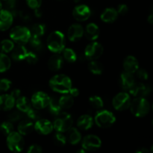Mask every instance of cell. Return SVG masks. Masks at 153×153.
I'll return each instance as SVG.
<instances>
[{
	"label": "cell",
	"mask_w": 153,
	"mask_h": 153,
	"mask_svg": "<svg viewBox=\"0 0 153 153\" xmlns=\"http://www.w3.org/2000/svg\"><path fill=\"white\" fill-rule=\"evenodd\" d=\"M25 61L30 64H35L38 61V57L34 52H28L25 57Z\"/></svg>",
	"instance_id": "42"
},
{
	"label": "cell",
	"mask_w": 153,
	"mask_h": 153,
	"mask_svg": "<svg viewBox=\"0 0 153 153\" xmlns=\"http://www.w3.org/2000/svg\"><path fill=\"white\" fill-rule=\"evenodd\" d=\"M13 15L8 10H0V31H7L13 24Z\"/></svg>",
	"instance_id": "14"
},
{
	"label": "cell",
	"mask_w": 153,
	"mask_h": 153,
	"mask_svg": "<svg viewBox=\"0 0 153 153\" xmlns=\"http://www.w3.org/2000/svg\"><path fill=\"white\" fill-rule=\"evenodd\" d=\"M50 100V97L43 91L34 93L31 99V105L36 109H43L47 107Z\"/></svg>",
	"instance_id": "11"
},
{
	"label": "cell",
	"mask_w": 153,
	"mask_h": 153,
	"mask_svg": "<svg viewBox=\"0 0 153 153\" xmlns=\"http://www.w3.org/2000/svg\"><path fill=\"white\" fill-rule=\"evenodd\" d=\"M118 15L119 14L116 9L114 7H108L103 10L100 15V18L102 22L106 23H112L117 19Z\"/></svg>",
	"instance_id": "21"
},
{
	"label": "cell",
	"mask_w": 153,
	"mask_h": 153,
	"mask_svg": "<svg viewBox=\"0 0 153 153\" xmlns=\"http://www.w3.org/2000/svg\"><path fill=\"white\" fill-rule=\"evenodd\" d=\"M43 152V149L40 146L37 144H32L28 147L27 149L28 153H41Z\"/></svg>",
	"instance_id": "45"
},
{
	"label": "cell",
	"mask_w": 153,
	"mask_h": 153,
	"mask_svg": "<svg viewBox=\"0 0 153 153\" xmlns=\"http://www.w3.org/2000/svg\"><path fill=\"white\" fill-rule=\"evenodd\" d=\"M131 102L130 94L126 92H120L114 97L112 100V105L115 110L123 111L129 108Z\"/></svg>",
	"instance_id": "8"
},
{
	"label": "cell",
	"mask_w": 153,
	"mask_h": 153,
	"mask_svg": "<svg viewBox=\"0 0 153 153\" xmlns=\"http://www.w3.org/2000/svg\"><path fill=\"white\" fill-rule=\"evenodd\" d=\"M22 117V112L19 111V110L13 111L10 112V114L7 116V119L8 121L11 123H15L19 121Z\"/></svg>",
	"instance_id": "40"
},
{
	"label": "cell",
	"mask_w": 153,
	"mask_h": 153,
	"mask_svg": "<svg viewBox=\"0 0 153 153\" xmlns=\"http://www.w3.org/2000/svg\"><path fill=\"white\" fill-rule=\"evenodd\" d=\"M19 16L22 20L24 22H29L31 20V16L29 13H28L25 10H22V11L19 12Z\"/></svg>",
	"instance_id": "46"
},
{
	"label": "cell",
	"mask_w": 153,
	"mask_h": 153,
	"mask_svg": "<svg viewBox=\"0 0 153 153\" xmlns=\"http://www.w3.org/2000/svg\"><path fill=\"white\" fill-rule=\"evenodd\" d=\"M88 67L91 73L94 75H101L103 73V70H104L102 64L97 61V60L90 61Z\"/></svg>",
	"instance_id": "29"
},
{
	"label": "cell",
	"mask_w": 153,
	"mask_h": 153,
	"mask_svg": "<svg viewBox=\"0 0 153 153\" xmlns=\"http://www.w3.org/2000/svg\"><path fill=\"white\" fill-rule=\"evenodd\" d=\"M123 68L127 73L134 74L139 69L138 61L133 55H128L123 61Z\"/></svg>",
	"instance_id": "19"
},
{
	"label": "cell",
	"mask_w": 153,
	"mask_h": 153,
	"mask_svg": "<svg viewBox=\"0 0 153 153\" xmlns=\"http://www.w3.org/2000/svg\"><path fill=\"white\" fill-rule=\"evenodd\" d=\"M64 64V58L60 53H55L48 61V67L52 71L56 72L63 68Z\"/></svg>",
	"instance_id": "18"
},
{
	"label": "cell",
	"mask_w": 153,
	"mask_h": 153,
	"mask_svg": "<svg viewBox=\"0 0 153 153\" xmlns=\"http://www.w3.org/2000/svg\"><path fill=\"white\" fill-rule=\"evenodd\" d=\"M92 14L91 8L85 4H79L76 6L73 10V16L79 22L86 21L91 17Z\"/></svg>",
	"instance_id": "12"
},
{
	"label": "cell",
	"mask_w": 153,
	"mask_h": 153,
	"mask_svg": "<svg viewBox=\"0 0 153 153\" xmlns=\"http://www.w3.org/2000/svg\"><path fill=\"white\" fill-rule=\"evenodd\" d=\"M66 132H67V140L72 145L78 144L81 141V140H82V134H81V132L76 128H73L72 126Z\"/></svg>",
	"instance_id": "26"
},
{
	"label": "cell",
	"mask_w": 153,
	"mask_h": 153,
	"mask_svg": "<svg viewBox=\"0 0 153 153\" xmlns=\"http://www.w3.org/2000/svg\"><path fill=\"white\" fill-rule=\"evenodd\" d=\"M66 38L60 31H54L48 36L46 46L49 50L53 53H61L65 48Z\"/></svg>",
	"instance_id": "2"
},
{
	"label": "cell",
	"mask_w": 153,
	"mask_h": 153,
	"mask_svg": "<svg viewBox=\"0 0 153 153\" xmlns=\"http://www.w3.org/2000/svg\"><path fill=\"white\" fill-rule=\"evenodd\" d=\"M47 107L49 108V112L53 115H55V116L61 113V111H62V108L58 103V100L55 97H50V100H49Z\"/></svg>",
	"instance_id": "32"
},
{
	"label": "cell",
	"mask_w": 153,
	"mask_h": 153,
	"mask_svg": "<svg viewBox=\"0 0 153 153\" xmlns=\"http://www.w3.org/2000/svg\"><path fill=\"white\" fill-rule=\"evenodd\" d=\"M130 110L136 117H143L150 111V104L145 97H135L131 102Z\"/></svg>",
	"instance_id": "3"
},
{
	"label": "cell",
	"mask_w": 153,
	"mask_h": 153,
	"mask_svg": "<svg viewBox=\"0 0 153 153\" xmlns=\"http://www.w3.org/2000/svg\"><path fill=\"white\" fill-rule=\"evenodd\" d=\"M13 131V123L10 121H5L3 122L0 125V131L4 135L7 136V134H10V132Z\"/></svg>",
	"instance_id": "38"
},
{
	"label": "cell",
	"mask_w": 153,
	"mask_h": 153,
	"mask_svg": "<svg viewBox=\"0 0 153 153\" xmlns=\"http://www.w3.org/2000/svg\"><path fill=\"white\" fill-rule=\"evenodd\" d=\"M73 1H74V2H76V3H78V2H79V1H81V0H73Z\"/></svg>",
	"instance_id": "56"
},
{
	"label": "cell",
	"mask_w": 153,
	"mask_h": 153,
	"mask_svg": "<svg viewBox=\"0 0 153 153\" xmlns=\"http://www.w3.org/2000/svg\"><path fill=\"white\" fill-rule=\"evenodd\" d=\"M89 103L94 108L96 109H101L104 106V102H103L102 99L97 95L90 97Z\"/></svg>",
	"instance_id": "35"
},
{
	"label": "cell",
	"mask_w": 153,
	"mask_h": 153,
	"mask_svg": "<svg viewBox=\"0 0 153 153\" xmlns=\"http://www.w3.org/2000/svg\"><path fill=\"white\" fill-rule=\"evenodd\" d=\"M4 1H5V6L7 7V10H13L16 7V0H6Z\"/></svg>",
	"instance_id": "48"
},
{
	"label": "cell",
	"mask_w": 153,
	"mask_h": 153,
	"mask_svg": "<svg viewBox=\"0 0 153 153\" xmlns=\"http://www.w3.org/2000/svg\"><path fill=\"white\" fill-rule=\"evenodd\" d=\"M94 122L100 128H109L116 122V117L108 110H100L96 114Z\"/></svg>",
	"instance_id": "6"
},
{
	"label": "cell",
	"mask_w": 153,
	"mask_h": 153,
	"mask_svg": "<svg viewBox=\"0 0 153 153\" xmlns=\"http://www.w3.org/2000/svg\"><path fill=\"white\" fill-rule=\"evenodd\" d=\"M117 11L118 14L120 15H126L128 11V6L126 4H120L118 5L117 9Z\"/></svg>",
	"instance_id": "47"
},
{
	"label": "cell",
	"mask_w": 153,
	"mask_h": 153,
	"mask_svg": "<svg viewBox=\"0 0 153 153\" xmlns=\"http://www.w3.org/2000/svg\"><path fill=\"white\" fill-rule=\"evenodd\" d=\"M100 30L98 25L94 22L88 24L85 29H84V34L86 38L91 41H95L100 37Z\"/></svg>",
	"instance_id": "17"
},
{
	"label": "cell",
	"mask_w": 153,
	"mask_h": 153,
	"mask_svg": "<svg viewBox=\"0 0 153 153\" xmlns=\"http://www.w3.org/2000/svg\"><path fill=\"white\" fill-rule=\"evenodd\" d=\"M53 128L58 132H66L73 124V119L71 114L67 112H61L56 115L53 123Z\"/></svg>",
	"instance_id": "5"
},
{
	"label": "cell",
	"mask_w": 153,
	"mask_h": 153,
	"mask_svg": "<svg viewBox=\"0 0 153 153\" xmlns=\"http://www.w3.org/2000/svg\"><path fill=\"white\" fill-rule=\"evenodd\" d=\"M3 1H6V0H3Z\"/></svg>",
	"instance_id": "57"
},
{
	"label": "cell",
	"mask_w": 153,
	"mask_h": 153,
	"mask_svg": "<svg viewBox=\"0 0 153 153\" xmlns=\"http://www.w3.org/2000/svg\"><path fill=\"white\" fill-rule=\"evenodd\" d=\"M2 9V3H1V1H0V10Z\"/></svg>",
	"instance_id": "55"
},
{
	"label": "cell",
	"mask_w": 153,
	"mask_h": 153,
	"mask_svg": "<svg viewBox=\"0 0 153 153\" xmlns=\"http://www.w3.org/2000/svg\"><path fill=\"white\" fill-rule=\"evenodd\" d=\"M128 91L129 94L134 97H145L149 95L151 89L148 85L143 83H134Z\"/></svg>",
	"instance_id": "15"
},
{
	"label": "cell",
	"mask_w": 153,
	"mask_h": 153,
	"mask_svg": "<svg viewBox=\"0 0 153 153\" xmlns=\"http://www.w3.org/2000/svg\"><path fill=\"white\" fill-rule=\"evenodd\" d=\"M137 77L140 80L142 81H146L149 79V74L147 72L144 70V69H140L139 68L137 71L135 72Z\"/></svg>",
	"instance_id": "43"
},
{
	"label": "cell",
	"mask_w": 153,
	"mask_h": 153,
	"mask_svg": "<svg viewBox=\"0 0 153 153\" xmlns=\"http://www.w3.org/2000/svg\"><path fill=\"white\" fill-rule=\"evenodd\" d=\"M15 105L17 110L22 113H25L31 108V103L27 97L20 96L19 98L15 100Z\"/></svg>",
	"instance_id": "27"
},
{
	"label": "cell",
	"mask_w": 153,
	"mask_h": 153,
	"mask_svg": "<svg viewBox=\"0 0 153 153\" xmlns=\"http://www.w3.org/2000/svg\"><path fill=\"white\" fill-rule=\"evenodd\" d=\"M0 93H1V91H0Z\"/></svg>",
	"instance_id": "58"
},
{
	"label": "cell",
	"mask_w": 153,
	"mask_h": 153,
	"mask_svg": "<svg viewBox=\"0 0 153 153\" xmlns=\"http://www.w3.org/2000/svg\"><path fill=\"white\" fill-rule=\"evenodd\" d=\"M58 103L62 109H69L72 108L74 104V100L73 97H71L69 94H63L61 97L58 100Z\"/></svg>",
	"instance_id": "28"
},
{
	"label": "cell",
	"mask_w": 153,
	"mask_h": 153,
	"mask_svg": "<svg viewBox=\"0 0 153 153\" xmlns=\"http://www.w3.org/2000/svg\"><path fill=\"white\" fill-rule=\"evenodd\" d=\"M62 52L63 57H64L63 58L66 60L67 62L73 64V63L76 62L77 60V55L73 49H70V48H64Z\"/></svg>",
	"instance_id": "33"
},
{
	"label": "cell",
	"mask_w": 153,
	"mask_h": 153,
	"mask_svg": "<svg viewBox=\"0 0 153 153\" xmlns=\"http://www.w3.org/2000/svg\"><path fill=\"white\" fill-rule=\"evenodd\" d=\"M94 126V119L91 115L83 114L79 117L77 120L78 128L82 130H89Z\"/></svg>",
	"instance_id": "23"
},
{
	"label": "cell",
	"mask_w": 153,
	"mask_h": 153,
	"mask_svg": "<svg viewBox=\"0 0 153 153\" xmlns=\"http://www.w3.org/2000/svg\"><path fill=\"white\" fill-rule=\"evenodd\" d=\"M11 87V82L7 79H0V91L5 92L7 91Z\"/></svg>",
	"instance_id": "41"
},
{
	"label": "cell",
	"mask_w": 153,
	"mask_h": 153,
	"mask_svg": "<svg viewBox=\"0 0 153 153\" xmlns=\"http://www.w3.org/2000/svg\"><path fill=\"white\" fill-rule=\"evenodd\" d=\"M147 21H148V22H149V24H151V25H152V22H153V13H152V12H151L150 14L148 16Z\"/></svg>",
	"instance_id": "53"
},
{
	"label": "cell",
	"mask_w": 153,
	"mask_h": 153,
	"mask_svg": "<svg viewBox=\"0 0 153 153\" xmlns=\"http://www.w3.org/2000/svg\"><path fill=\"white\" fill-rule=\"evenodd\" d=\"M34 129L42 135L50 134L54 129L53 124L46 119H39L34 124Z\"/></svg>",
	"instance_id": "13"
},
{
	"label": "cell",
	"mask_w": 153,
	"mask_h": 153,
	"mask_svg": "<svg viewBox=\"0 0 153 153\" xmlns=\"http://www.w3.org/2000/svg\"><path fill=\"white\" fill-rule=\"evenodd\" d=\"M0 46H1V49L4 53L7 54L9 52H12L13 48L15 47L14 42L12 40H9V39H4L0 43Z\"/></svg>",
	"instance_id": "34"
},
{
	"label": "cell",
	"mask_w": 153,
	"mask_h": 153,
	"mask_svg": "<svg viewBox=\"0 0 153 153\" xmlns=\"http://www.w3.org/2000/svg\"><path fill=\"white\" fill-rule=\"evenodd\" d=\"M18 132L22 135H27L32 132L34 130V123L31 120H22L17 126Z\"/></svg>",
	"instance_id": "25"
},
{
	"label": "cell",
	"mask_w": 153,
	"mask_h": 153,
	"mask_svg": "<svg viewBox=\"0 0 153 153\" xmlns=\"http://www.w3.org/2000/svg\"><path fill=\"white\" fill-rule=\"evenodd\" d=\"M84 36V28L80 24H73L67 31V37L71 42H76Z\"/></svg>",
	"instance_id": "16"
},
{
	"label": "cell",
	"mask_w": 153,
	"mask_h": 153,
	"mask_svg": "<svg viewBox=\"0 0 153 153\" xmlns=\"http://www.w3.org/2000/svg\"><path fill=\"white\" fill-rule=\"evenodd\" d=\"M28 51L24 45L19 44L17 46L13 48L12 50L11 57L14 61H25V58L28 54Z\"/></svg>",
	"instance_id": "24"
},
{
	"label": "cell",
	"mask_w": 153,
	"mask_h": 153,
	"mask_svg": "<svg viewBox=\"0 0 153 153\" xmlns=\"http://www.w3.org/2000/svg\"><path fill=\"white\" fill-rule=\"evenodd\" d=\"M149 149L147 148H145V147H142L138 149L137 150H136V153H148L149 152Z\"/></svg>",
	"instance_id": "52"
},
{
	"label": "cell",
	"mask_w": 153,
	"mask_h": 153,
	"mask_svg": "<svg viewBox=\"0 0 153 153\" xmlns=\"http://www.w3.org/2000/svg\"><path fill=\"white\" fill-rule=\"evenodd\" d=\"M103 51H104V49H103L102 45L95 40L90 43L85 47L84 55H85V58L89 61L97 60L102 55Z\"/></svg>",
	"instance_id": "9"
},
{
	"label": "cell",
	"mask_w": 153,
	"mask_h": 153,
	"mask_svg": "<svg viewBox=\"0 0 153 153\" xmlns=\"http://www.w3.org/2000/svg\"><path fill=\"white\" fill-rule=\"evenodd\" d=\"M6 143H7V148L13 152H22L25 146L23 137L18 131L16 132V131H13L10 134H7Z\"/></svg>",
	"instance_id": "7"
},
{
	"label": "cell",
	"mask_w": 153,
	"mask_h": 153,
	"mask_svg": "<svg viewBox=\"0 0 153 153\" xmlns=\"http://www.w3.org/2000/svg\"><path fill=\"white\" fill-rule=\"evenodd\" d=\"M28 42H29L31 47L35 51L40 52V51L43 49V43H42L41 40H40V37H32L31 36Z\"/></svg>",
	"instance_id": "37"
},
{
	"label": "cell",
	"mask_w": 153,
	"mask_h": 153,
	"mask_svg": "<svg viewBox=\"0 0 153 153\" xmlns=\"http://www.w3.org/2000/svg\"><path fill=\"white\" fill-rule=\"evenodd\" d=\"M77 152L78 153H85V152H87V151L85 150V149H84L83 148H82V149H79V150L77 151Z\"/></svg>",
	"instance_id": "54"
},
{
	"label": "cell",
	"mask_w": 153,
	"mask_h": 153,
	"mask_svg": "<svg viewBox=\"0 0 153 153\" xmlns=\"http://www.w3.org/2000/svg\"><path fill=\"white\" fill-rule=\"evenodd\" d=\"M10 95L11 96V97H13V98L15 100H16V99H18V98H19V97L21 96V91H20V90H19V89H14V90H13V91H12V92L10 93Z\"/></svg>",
	"instance_id": "50"
},
{
	"label": "cell",
	"mask_w": 153,
	"mask_h": 153,
	"mask_svg": "<svg viewBox=\"0 0 153 153\" xmlns=\"http://www.w3.org/2000/svg\"><path fill=\"white\" fill-rule=\"evenodd\" d=\"M51 89L58 94H68L70 88L73 87L72 81L67 76L64 74H58L51 78L49 82Z\"/></svg>",
	"instance_id": "1"
},
{
	"label": "cell",
	"mask_w": 153,
	"mask_h": 153,
	"mask_svg": "<svg viewBox=\"0 0 153 153\" xmlns=\"http://www.w3.org/2000/svg\"><path fill=\"white\" fill-rule=\"evenodd\" d=\"M46 31V27L43 23H36L30 29L32 37H41Z\"/></svg>",
	"instance_id": "31"
},
{
	"label": "cell",
	"mask_w": 153,
	"mask_h": 153,
	"mask_svg": "<svg viewBox=\"0 0 153 153\" xmlns=\"http://www.w3.org/2000/svg\"><path fill=\"white\" fill-rule=\"evenodd\" d=\"M34 15H35L36 17H37V18L41 17L42 14H43V13H42V10H40V7L34 9Z\"/></svg>",
	"instance_id": "51"
},
{
	"label": "cell",
	"mask_w": 153,
	"mask_h": 153,
	"mask_svg": "<svg viewBox=\"0 0 153 153\" xmlns=\"http://www.w3.org/2000/svg\"><path fill=\"white\" fill-rule=\"evenodd\" d=\"M26 4L30 8L36 9L40 7L42 4V0H26Z\"/></svg>",
	"instance_id": "44"
},
{
	"label": "cell",
	"mask_w": 153,
	"mask_h": 153,
	"mask_svg": "<svg viewBox=\"0 0 153 153\" xmlns=\"http://www.w3.org/2000/svg\"><path fill=\"white\" fill-rule=\"evenodd\" d=\"M27 117L29 118V120H35L37 121V120L40 119V112L38 111V109H36V108H30L26 112Z\"/></svg>",
	"instance_id": "39"
},
{
	"label": "cell",
	"mask_w": 153,
	"mask_h": 153,
	"mask_svg": "<svg viewBox=\"0 0 153 153\" xmlns=\"http://www.w3.org/2000/svg\"><path fill=\"white\" fill-rule=\"evenodd\" d=\"M53 141L56 146H64L67 143V137L62 132H58V131H57V133L55 134V135L53 137Z\"/></svg>",
	"instance_id": "36"
},
{
	"label": "cell",
	"mask_w": 153,
	"mask_h": 153,
	"mask_svg": "<svg viewBox=\"0 0 153 153\" xmlns=\"http://www.w3.org/2000/svg\"><path fill=\"white\" fill-rule=\"evenodd\" d=\"M102 146V140L98 136L88 134L85 136L82 142V148L87 152H94L98 150Z\"/></svg>",
	"instance_id": "10"
},
{
	"label": "cell",
	"mask_w": 153,
	"mask_h": 153,
	"mask_svg": "<svg viewBox=\"0 0 153 153\" xmlns=\"http://www.w3.org/2000/svg\"><path fill=\"white\" fill-rule=\"evenodd\" d=\"M68 94L73 97H77L79 95V90L77 88H73V87H72Z\"/></svg>",
	"instance_id": "49"
},
{
	"label": "cell",
	"mask_w": 153,
	"mask_h": 153,
	"mask_svg": "<svg viewBox=\"0 0 153 153\" xmlns=\"http://www.w3.org/2000/svg\"><path fill=\"white\" fill-rule=\"evenodd\" d=\"M31 37L29 28L22 25L15 26L10 30V37L14 43L24 45L28 43Z\"/></svg>",
	"instance_id": "4"
},
{
	"label": "cell",
	"mask_w": 153,
	"mask_h": 153,
	"mask_svg": "<svg viewBox=\"0 0 153 153\" xmlns=\"http://www.w3.org/2000/svg\"><path fill=\"white\" fill-rule=\"evenodd\" d=\"M135 83L133 74L124 71L120 76V85L121 88L126 91H128Z\"/></svg>",
	"instance_id": "20"
},
{
	"label": "cell",
	"mask_w": 153,
	"mask_h": 153,
	"mask_svg": "<svg viewBox=\"0 0 153 153\" xmlns=\"http://www.w3.org/2000/svg\"><path fill=\"white\" fill-rule=\"evenodd\" d=\"M11 66L10 58L4 52L0 53V73H4L10 69Z\"/></svg>",
	"instance_id": "30"
},
{
	"label": "cell",
	"mask_w": 153,
	"mask_h": 153,
	"mask_svg": "<svg viewBox=\"0 0 153 153\" xmlns=\"http://www.w3.org/2000/svg\"><path fill=\"white\" fill-rule=\"evenodd\" d=\"M15 105V100L10 94H0V109L10 111Z\"/></svg>",
	"instance_id": "22"
}]
</instances>
